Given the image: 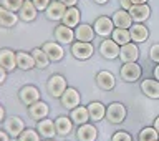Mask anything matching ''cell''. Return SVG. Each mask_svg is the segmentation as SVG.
<instances>
[{
	"label": "cell",
	"mask_w": 159,
	"mask_h": 141,
	"mask_svg": "<svg viewBox=\"0 0 159 141\" xmlns=\"http://www.w3.org/2000/svg\"><path fill=\"white\" fill-rule=\"evenodd\" d=\"M119 5L123 7V10H129L133 7V2L131 0H119Z\"/></svg>",
	"instance_id": "f35d334b"
},
{
	"label": "cell",
	"mask_w": 159,
	"mask_h": 141,
	"mask_svg": "<svg viewBox=\"0 0 159 141\" xmlns=\"http://www.w3.org/2000/svg\"><path fill=\"white\" fill-rule=\"evenodd\" d=\"M111 40H114L119 47H123V45L131 42V33H129V30H126V28H114L113 33H111Z\"/></svg>",
	"instance_id": "1f68e13d"
},
{
	"label": "cell",
	"mask_w": 159,
	"mask_h": 141,
	"mask_svg": "<svg viewBox=\"0 0 159 141\" xmlns=\"http://www.w3.org/2000/svg\"><path fill=\"white\" fill-rule=\"evenodd\" d=\"M18 15L15 12H10V10H7L5 7H2L0 5V27L2 28H12L17 25L18 22Z\"/></svg>",
	"instance_id": "484cf974"
},
{
	"label": "cell",
	"mask_w": 159,
	"mask_h": 141,
	"mask_svg": "<svg viewBox=\"0 0 159 141\" xmlns=\"http://www.w3.org/2000/svg\"><path fill=\"white\" fill-rule=\"evenodd\" d=\"M43 141H55V139H43Z\"/></svg>",
	"instance_id": "c3c4849f"
},
{
	"label": "cell",
	"mask_w": 159,
	"mask_h": 141,
	"mask_svg": "<svg viewBox=\"0 0 159 141\" xmlns=\"http://www.w3.org/2000/svg\"><path fill=\"white\" fill-rule=\"evenodd\" d=\"M111 141H133V138H131V134H129L128 131L119 129V131H116L111 136Z\"/></svg>",
	"instance_id": "d590c367"
},
{
	"label": "cell",
	"mask_w": 159,
	"mask_h": 141,
	"mask_svg": "<svg viewBox=\"0 0 159 141\" xmlns=\"http://www.w3.org/2000/svg\"><path fill=\"white\" fill-rule=\"evenodd\" d=\"M53 35H55V40H57L60 45L73 43V40H75V30L66 27V25H63V23H60V25L55 27Z\"/></svg>",
	"instance_id": "30bf717a"
},
{
	"label": "cell",
	"mask_w": 159,
	"mask_h": 141,
	"mask_svg": "<svg viewBox=\"0 0 159 141\" xmlns=\"http://www.w3.org/2000/svg\"><path fill=\"white\" fill-rule=\"evenodd\" d=\"M119 58L123 63H131V62H138L139 58V48L134 42H129L126 45H123L119 50Z\"/></svg>",
	"instance_id": "7c38bea8"
},
{
	"label": "cell",
	"mask_w": 159,
	"mask_h": 141,
	"mask_svg": "<svg viewBox=\"0 0 159 141\" xmlns=\"http://www.w3.org/2000/svg\"><path fill=\"white\" fill-rule=\"evenodd\" d=\"M18 141H40V133L37 129H32V128H25L22 134L17 138Z\"/></svg>",
	"instance_id": "836d02e7"
},
{
	"label": "cell",
	"mask_w": 159,
	"mask_h": 141,
	"mask_svg": "<svg viewBox=\"0 0 159 141\" xmlns=\"http://www.w3.org/2000/svg\"><path fill=\"white\" fill-rule=\"evenodd\" d=\"M70 118H71V121L75 125H84V123H88L89 121V113H88V108L86 106H76V108H73L71 110V113H70Z\"/></svg>",
	"instance_id": "f1b7e54d"
},
{
	"label": "cell",
	"mask_w": 159,
	"mask_h": 141,
	"mask_svg": "<svg viewBox=\"0 0 159 141\" xmlns=\"http://www.w3.org/2000/svg\"><path fill=\"white\" fill-rule=\"evenodd\" d=\"M93 28H94V33L96 35H99V37H103V38H108L114 30V23L109 17L103 15V17H98L96 20H94Z\"/></svg>",
	"instance_id": "8992f818"
},
{
	"label": "cell",
	"mask_w": 159,
	"mask_h": 141,
	"mask_svg": "<svg viewBox=\"0 0 159 141\" xmlns=\"http://www.w3.org/2000/svg\"><path fill=\"white\" fill-rule=\"evenodd\" d=\"M42 50L47 53L50 62H60V60L63 58V55H65V50L58 42H45L42 45Z\"/></svg>",
	"instance_id": "4fadbf2b"
},
{
	"label": "cell",
	"mask_w": 159,
	"mask_h": 141,
	"mask_svg": "<svg viewBox=\"0 0 159 141\" xmlns=\"http://www.w3.org/2000/svg\"><path fill=\"white\" fill-rule=\"evenodd\" d=\"M94 28L88 23H80L76 28H75V38L76 42H88L91 43L93 38H94Z\"/></svg>",
	"instance_id": "ffe728a7"
},
{
	"label": "cell",
	"mask_w": 159,
	"mask_h": 141,
	"mask_svg": "<svg viewBox=\"0 0 159 141\" xmlns=\"http://www.w3.org/2000/svg\"><path fill=\"white\" fill-rule=\"evenodd\" d=\"M152 73H154V78H156L157 82H159V63L156 65V67H154V72H152Z\"/></svg>",
	"instance_id": "7bdbcfd3"
},
{
	"label": "cell",
	"mask_w": 159,
	"mask_h": 141,
	"mask_svg": "<svg viewBox=\"0 0 159 141\" xmlns=\"http://www.w3.org/2000/svg\"><path fill=\"white\" fill-rule=\"evenodd\" d=\"M157 139H159V133L156 131L154 126L143 128L138 134V141H157Z\"/></svg>",
	"instance_id": "d6a6232c"
},
{
	"label": "cell",
	"mask_w": 159,
	"mask_h": 141,
	"mask_svg": "<svg viewBox=\"0 0 159 141\" xmlns=\"http://www.w3.org/2000/svg\"><path fill=\"white\" fill-rule=\"evenodd\" d=\"M94 82H96L98 88L104 90V92H111V90L116 87V78H114V75L111 72H108V70H101V72H98Z\"/></svg>",
	"instance_id": "9c48e42d"
},
{
	"label": "cell",
	"mask_w": 159,
	"mask_h": 141,
	"mask_svg": "<svg viewBox=\"0 0 159 141\" xmlns=\"http://www.w3.org/2000/svg\"><path fill=\"white\" fill-rule=\"evenodd\" d=\"M119 75L124 82L128 83H134L141 78L143 75V68L138 65V62H131V63H123L121 70H119Z\"/></svg>",
	"instance_id": "3957f363"
},
{
	"label": "cell",
	"mask_w": 159,
	"mask_h": 141,
	"mask_svg": "<svg viewBox=\"0 0 159 141\" xmlns=\"http://www.w3.org/2000/svg\"><path fill=\"white\" fill-rule=\"evenodd\" d=\"M65 12H66V7H65L60 0H53V2H50L48 8L45 10V15H47V18L52 20V22H58V20L63 18Z\"/></svg>",
	"instance_id": "2e32d148"
},
{
	"label": "cell",
	"mask_w": 159,
	"mask_h": 141,
	"mask_svg": "<svg viewBox=\"0 0 159 141\" xmlns=\"http://www.w3.org/2000/svg\"><path fill=\"white\" fill-rule=\"evenodd\" d=\"M60 101H61V106H63V108H66V110H73V108L80 106L81 96H80V93H78V90H76V88L68 87L66 90H65V93L61 95Z\"/></svg>",
	"instance_id": "ba28073f"
},
{
	"label": "cell",
	"mask_w": 159,
	"mask_h": 141,
	"mask_svg": "<svg viewBox=\"0 0 159 141\" xmlns=\"http://www.w3.org/2000/svg\"><path fill=\"white\" fill-rule=\"evenodd\" d=\"M133 5H143V3H148V0H131Z\"/></svg>",
	"instance_id": "f6af8a7d"
},
{
	"label": "cell",
	"mask_w": 159,
	"mask_h": 141,
	"mask_svg": "<svg viewBox=\"0 0 159 141\" xmlns=\"http://www.w3.org/2000/svg\"><path fill=\"white\" fill-rule=\"evenodd\" d=\"M60 2H61L66 8H70V7H76V2H78V0H60Z\"/></svg>",
	"instance_id": "60d3db41"
},
{
	"label": "cell",
	"mask_w": 159,
	"mask_h": 141,
	"mask_svg": "<svg viewBox=\"0 0 159 141\" xmlns=\"http://www.w3.org/2000/svg\"><path fill=\"white\" fill-rule=\"evenodd\" d=\"M33 5H35V8L38 10V12H45V10L48 8V5L52 0H32Z\"/></svg>",
	"instance_id": "74e56055"
},
{
	"label": "cell",
	"mask_w": 159,
	"mask_h": 141,
	"mask_svg": "<svg viewBox=\"0 0 159 141\" xmlns=\"http://www.w3.org/2000/svg\"><path fill=\"white\" fill-rule=\"evenodd\" d=\"M37 13H38V10L35 8L32 0H25L22 8L18 10V18L23 20V22H33L37 18Z\"/></svg>",
	"instance_id": "d4e9b609"
},
{
	"label": "cell",
	"mask_w": 159,
	"mask_h": 141,
	"mask_svg": "<svg viewBox=\"0 0 159 141\" xmlns=\"http://www.w3.org/2000/svg\"><path fill=\"white\" fill-rule=\"evenodd\" d=\"M129 33H131V40L134 43H143L149 38V30L143 23H133L129 28Z\"/></svg>",
	"instance_id": "cb8c5ba5"
},
{
	"label": "cell",
	"mask_w": 159,
	"mask_h": 141,
	"mask_svg": "<svg viewBox=\"0 0 159 141\" xmlns=\"http://www.w3.org/2000/svg\"><path fill=\"white\" fill-rule=\"evenodd\" d=\"M141 92L146 95L148 98L157 100L159 98V82L156 78H146L141 82Z\"/></svg>",
	"instance_id": "603a6c76"
},
{
	"label": "cell",
	"mask_w": 159,
	"mask_h": 141,
	"mask_svg": "<svg viewBox=\"0 0 159 141\" xmlns=\"http://www.w3.org/2000/svg\"><path fill=\"white\" fill-rule=\"evenodd\" d=\"M152 126H154V128H156V131L159 133V116H157L156 120H154V125H152Z\"/></svg>",
	"instance_id": "bcb514c9"
},
{
	"label": "cell",
	"mask_w": 159,
	"mask_h": 141,
	"mask_svg": "<svg viewBox=\"0 0 159 141\" xmlns=\"http://www.w3.org/2000/svg\"><path fill=\"white\" fill-rule=\"evenodd\" d=\"M7 73H8V72L2 67V65H0V85L5 83V80H7Z\"/></svg>",
	"instance_id": "ab89813d"
},
{
	"label": "cell",
	"mask_w": 159,
	"mask_h": 141,
	"mask_svg": "<svg viewBox=\"0 0 159 141\" xmlns=\"http://www.w3.org/2000/svg\"><path fill=\"white\" fill-rule=\"evenodd\" d=\"M119 50H121V47L114 42V40H103L101 45H99V53H101V57L103 58H106V60H114V58H118L119 57Z\"/></svg>",
	"instance_id": "8fae6325"
},
{
	"label": "cell",
	"mask_w": 159,
	"mask_h": 141,
	"mask_svg": "<svg viewBox=\"0 0 159 141\" xmlns=\"http://www.w3.org/2000/svg\"><path fill=\"white\" fill-rule=\"evenodd\" d=\"M3 120H5V108L0 105V121H3Z\"/></svg>",
	"instance_id": "ee69618b"
},
{
	"label": "cell",
	"mask_w": 159,
	"mask_h": 141,
	"mask_svg": "<svg viewBox=\"0 0 159 141\" xmlns=\"http://www.w3.org/2000/svg\"><path fill=\"white\" fill-rule=\"evenodd\" d=\"M55 128H57L58 136H68L73 131V121L68 116H58L55 120Z\"/></svg>",
	"instance_id": "4316f807"
},
{
	"label": "cell",
	"mask_w": 159,
	"mask_h": 141,
	"mask_svg": "<svg viewBox=\"0 0 159 141\" xmlns=\"http://www.w3.org/2000/svg\"><path fill=\"white\" fill-rule=\"evenodd\" d=\"M94 53L93 43L88 42H73L71 43V55L76 60H88L91 58Z\"/></svg>",
	"instance_id": "5b68a950"
},
{
	"label": "cell",
	"mask_w": 159,
	"mask_h": 141,
	"mask_svg": "<svg viewBox=\"0 0 159 141\" xmlns=\"http://www.w3.org/2000/svg\"><path fill=\"white\" fill-rule=\"evenodd\" d=\"M37 131L40 133V136L45 139H53V136L57 134V128H55V121L50 118L40 120L37 121Z\"/></svg>",
	"instance_id": "d6986e66"
},
{
	"label": "cell",
	"mask_w": 159,
	"mask_h": 141,
	"mask_svg": "<svg viewBox=\"0 0 159 141\" xmlns=\"http://www.w3.org/2000/svg\"><path fill=\"white\" fill-rule=\"evenodd\" d=\"M32 57L35 60V67L40 68V70H45L50 65V58L47 57V53H45L42 48H33L32 50Z\"/></svg>",
	"instance_id": "4dcf8cb0"
},
{
	"label": "cell",
	"mask_w": 159,
	"mask_h": 141,
	"mask_svg": "<svg viewBox=\"0 0 159 141\" xmlns=\"http://www.w3.org/2000/svg\"><path fill=\"white\" fill-rule=\"evenodd\" d=\"M94 2H96L98 5H104V3H108L109 0H94Z\"/></svg>",
	"instance_id": "7dc6e473"
},
{
	"label": "cell",
	"mask_w": 159,
	"mask_h": 141,
	"mask_svg": "<svg viewBox=\"0 0 159 141\" xmlns=\"http://www.w3.org/2000/svg\"><path fill=\"white\" fill-rule=\"evenodd\" d=\"M157 141H159V139H157Z\"/></svg>",
	"instance_id": "681fc988"
},
{
	"label": "cell",
	"mask_w": 159,
	"mask_h": 141,
	"mask_svg": "<svg viewBox=\"0 0 159 141\" xmlns=\"http://www.w3.org/2000/svg\"><path fill=\"white\" fill-rule=\"evenodd\" d=\"M86 108H88L89 120H91V121H101V120L106 116V106L99 101H91Z\"/></svg>",
	"instance_id": "83f0119b"
},
{
	"label": "cell",
	"mask_w": 159,
	"mask_h": 141,
	"mask_svg": "<svg viewBox=\"0 0 159 141\" xmlns=\"http://www.w3.org/2000/svg\"><path fill=\"white\" fill-rule=\"evenodd\" d=\"M3 128L12 138H18L25 129V123L20 116H8L3 121Z\"/></svg>",
	"instance_id": "52a82bcc"
},
{
	"label": "cell",
	"mask_w": 159,
	"mask_h": 141,
	"mask_svg": "<svg viewBox=\"0 0 159 141\" xmlns=\"http://www.w3.org/2000/svg\"><path fill=\"white\" fill-rule=\"evenodd\" d=\"M128 116V110L123 103L114 101L106 106V120L113 125H121Z\"/></svg>",
	"instance_id": "6da1fadb"
},
{
	"label": "cell",
	"mask_w": 159,
	"mask_h": 141,
	"mask_svg": "<svg viewBox=\"0 0 159 141\" xmlns=\"http://www.w3.org/2000/svg\"><path fill=\"white\" fill-rule=\"evenodd\" d=\"M128 12H129V15H131V18H133L134 23H143V22H146V20L151 17V8H149L148 3L133 5Z\"/></svg>",
	"instance_id": "5bb4252c"
},
{
	"label": "cell",
	"mask_w": 159,
	"mask_h": 141,
	"mask_svg": "<svg viewBox=\"0 0 159 141\" xmlns=\"http://www.w3.org/2000/svg\"><path fill=\"white\" fill-rule=\"evenodd\" d=\"M68 88L66 80L61 75H52L47 82V92L50 96L53 98H61V95L65 93V90Z\"/></svg>",
	"instance_id": "7a4b0ae2"
},
{
	"label": "cell",
	"mask_w": 159,
	"mask_h": 141,
	"mask_svg": "<svg viewBox=\"0 0 159 141\" xmlns=\"http://www.w3.org/2000/svg\"><path fill=\"white\" fill-rule=\"evenodd\" d=\"M0 141H10V134L5 129H0Z\"/></svg>",
	"instance_id": "b9f144b4"
},
{
	"label": "cell",
	"mask_w": 159,
	"mask_h": 141,
	"mask_svg": "<svg viewBox=\"0 0 159 141\" xmlns=\"http://www.w3.org/2000/svg\"><path fill=\"white\" fill-rule=\"evenodd\" d=\"M18 100L25 105V106H30V105L40 101L38 88L33 87V85H25V87H22L20 92H18Z\"/></svg>",
	"instance_id": "277c9868"
},
{
	"label": "cell",
	"mask_w": 159,
	"mask_h": 141,
	"mask_svg": "<svg viewBox=\"0 0 159 141\" xmlns=\"http://www.w3.org/2000/svg\"><path fill=\"white\" fill-rule=\"evenodd\" d=\"M113 23H114V28H126L129 30L131 28V25H133V18H131V15H129L128 10H116L113 15Z\"/></svg>",
	"instance_id": "44dd1931"
},
{
	"label": "cell",
	"mask_w": 159,
	"mask_h": 141,
	"mask_svg": "<svg viewBox=\"0 0 159 141\" xmlns=\"http://www.w3.org/2000/svg\"><path fill=\"white\" fill-rule=\"evenodd\" d=\"M25 0H0V5L2 7H5L7 10H10V12H15L17 13L20 8H22Z\"/></svg>",
	"instance_id": "e575fe53"
},
{
	"label": "cell",
	"mask_w": 159,
	"mask_h": 141,
	"mask_svg": "<svg viewBox=\"0 0 159 141\" xmlns=\"http://www.w3.org/2000/svg\"><path fill=\"white\" fill-rule=\"evenodd\" d=\"M48 113H50V108H48V105L45 103V101H37V103H33V105H30L28 106V116L35 120V121H40V120H45L48 116Z\"/></svg>",
	"instance_id": "ac0fdd59"
},
{
	"label": "cell",
	"mask_w": 159,
	"mask_h": 141,
	"mask_svg": "<svg viewBox=\"0 0 159 141\" xmlns=\"http://www.w3.org/2000/svg\"><path fill=\"white\" fill-rule=\"evenodd\" d=\"M149 58H151V62L154 63H159V43H154L151 50H149Z\"/></svg>",
	"instance_id": "8d00e7d4"
},
{
	"label": "cell",
	"mask_w": 159,
	"mask_h": 141,
	"mask_svg": "<svg viewBox=\"0 0 159 141\" xmlns=\"http://www.w3.org/2000/svg\"><path fill=\"white\" fill-rule=\"evenodd\" d=\"M76 138H78V141H96L98 129L91 123L80 125L78 129H76Z\"/></svg>",
	"instance_id": "e0dca14e"
},
{
	"label": "cell",
	"mask_w": 159,
	"mask_h": 141,
	"mask_svg": "<svg viewBox=\"0 0 159 141\" xmlns=\"http://www.w3.org/2000/svg\"><path fill=\"white\" fill-rule=\"evenodd\" d=\"M0 65L7 72H13L17 68V52L10 48H0Z\"/></svg>",
	"instance_id": "9a60e30c"
},
{
	"label": "cell",
	"mask_w": 159,
	"mask_h": 141,
	"mask_svg": "<svg viewBox=\"0 0 159 141\" xmlns=\"http://www.w3.org/2000/svg\"><path fill=\"white\" fill-rule=\"evenodd\" d=\"M80 20H81V12H80V8L70 7V8H66V12H65V15H63L61 23L75 30L80 25Z\"/></svg>",
	"instance_id": "7402d4cb"
},
{
	"label": "cell",
	"mask_w": 159,
	"mask_h": 141,
	"mask_svg": "<svg viewBox=\"0 0 159 141\" xmlns=\"http://www.w3.org/2000/svg\"><path fill=\"white\" fill-rule=\"evenodd\" d=\"M17 68L23 70V72H28V70L35 68V60L32 57V53L27 52H17Z\"/></svg>",
	"instance_id": "f546056e"
}]
</instances>
